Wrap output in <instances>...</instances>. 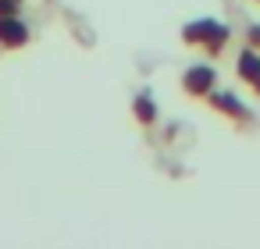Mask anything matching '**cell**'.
Wrapping results in <instances>:
<instances>
[{"label": "cell", "instance_id": "cell-7", "mask_svg": "<svg viewBox=\"0 0 260 249\" xmlns=\"http://www.w3.org/2000/svg\"><path fill=\"white\" fill-rule=\"evenodd\" d=\"M249 43L260 50V25H249Z\"/></svg>", "mask_w": 260, "mask_h": 249}, {"label": "cell", "instance_id": "cell-6", "mask_svg": "<svg viewBox=\"0 0 260 249\" xmlns=\"http://www.w3.org/2000/svg\"><path fill=\"white\" fill-rule=\"evenodd\" d=\"M136 118H139V121H146V125L157 118V111H153V100H150V96H139V100H136Z\"/></svg>", "mask_w": 260, "mask_h": 249}, {"label": "cell", "instance_id": "cell-5", "mask_svg": "<svg viewBox=\"0 0 260 249\" xmlns=\"http://www.w3.org/2000/svg\"><path fill=\"white\" fill-rule=\"evenodd\" d=\"M207 100H210L217 111H224L228 118H239V121H246V118H249V111L242 107V100H235L232 93H214V89H210V96H207Z\"/></svg>", "mask_w": 260, "mask_h": 249}, {"label": "cell", "instance_id": "cell-2", "mask_svg": "<svg viewBox=\"0 0 260 249\" xmlns=\"http://www.w3.org/2000/svg\"><path fill=\"white\" fill-rule=\"evenodd\" d=\"M214 79H217V72H214L210 64H196V68H189V72H185L182 86H185V93H189V96H210Z\"/></svg>", "mask_w": 260, "mask_h": 249}, {"label": "cell", "instance_id": "cell-3", "mask_svg": "<svg viewBox=\"0 0 260 249\" xmlns=\"http://www.w3.org/2000/svg\"><path fill=\"white\" fill-rule=\"evenodd\" d=\"M25 40H29V29H25L22 18H15L11 11L0 15V43H4V47H22Z\"/></svg>", "mask_w": 260, "mask_h": 249}, {"label": "cell", "instance_id": "cell-1", "mask_svg": "<svg viewBox=\"0 0 260 249\" xmlns=\"http://www.w3.org/2000/svg\"><path fill=\"white\" fill-rule=\"evenodd\" d=\"M182 40H185V43H200V47H207L210 54H217V50L228 43V25H221V22H214V18H200V22L185 25Z\"/></svg>", "mask_w": 260, "mask_h": 249}, {"label": "cell", "instance_id": "cell-4", "mask_svg": "<svg viewBox=\"0 0 260 249\" xmlns=\"http://www.w3.org/2000/svg\"><path fill=\"white\" fill-rule=\"evenodd\" d=\"M235 72H239V79H246V82L260 93V54H256V47H249V50H242V54H239Z\"/></svg>", "mask_w": 260, "mask_h": 249}]
</instances>
